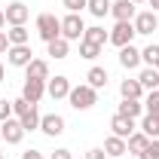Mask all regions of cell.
Listing matches in <instances>:
<instances>
[{"mask_svg":"<svg viewBox=\"0 0 159 159\" xmlns=\"http://www.w3.org/2000/svg\"><path fill=\"white\" fill-rule=\"evenodd\" d=\"M147 3H150V9H153V12H159V0H147Z\"/></svg>","mask_w":159,"mask_h":159,"instance_id":"obj_39","label":"cell"},{"mask_svg":"<svg viewBox=\"0 0 159 159\" xmlns=\"http://www.w3.org/2000/svg\"><path fill=\"white\" fill-rule=\"evenodd\" d=\"M119 64H122L125 70L141 67V49H135L132 43H129V46H122V49H119Z\"/></svg>","mask_w":159,"mask_h":159,"instance_id":"obj_14","label":"cell"},{"mask_svg":"<svg viewBox=\"0 0 159 159\" xmlns=\"http://www.w3.org/2000/svg\"><path fill=\"white\" fill-rule=\"evenodd\" d=\"M3 16H6V25L12 28V25H25L28 16H31V9H28L21 0H16V3H9V6L3 9Z\"/></svg>","mask_w":159,"mask_h":159,"instance_id":"obj_12","label":"cell"},{"mask_svg":"<svg viewBox=\"0 0 159 159\" xmlns=\"http://www.w3.org/2000/svg\"><path fill=\"white\" fill-rule=\"evenodd\" d=\"M83 34H86V25L80 19V12H67L61 19V37L64 40H83Z\"/></svg>","mask_w":159,"mask_h":159,"instance_id":"obj_3","label":"cell"},{"mask_svg":"<svg viewBox=\"0 0 159 159\" xmlns=\"http://www.w3.org/2000/svg\"><path fill=\"white\" fill-rule=\"evenodd\" d=\"M6 37H9V46H25V43L31 40V34H28L25 25H12V28L6 31Z\"/></svg>","mask_w":159,"mask_h":159,"instance_id":"obj_21","label":"cell"},{"mask_svg":"<svg viewBox=\"0 0 159 159\" xmlns=\"http://www.w3.org/2000/svg\"><path fill=\"white\" fill-rule=\"evenodd\" d=\"M119 95H122V98H135V101H141L144 86L138 83V77H135V80H122V83H119Z\"/></svg>","mask_w":159,"mask_h":159,"instance_id":"obj_17","label":"cell"},{"mask_svg":"<svg viewBox=\"0 0 159 159\" xmlns=\"http://www.w3.org/2000/svg\"><path fill=\"white\" fill-rule=\"evenodd\" d=\"M31 107H34V104H28L25 98H16V101H12V116H25Z\"/></svg>","mask_w":159,"mask_h":159,"instance_id":"obj_32","label":"cell"},{"mask_svg":"<svg viewBox=\"0 0 159 159\" xmlns=\"http://www.w3.org/2000/svg\"><path fill=\"white\" fill-rule=\"evenodd\" d=\"M138 159H159V138H150V144L138 153Z\"/></svg>","mask_w":159,"mask_h":159,"instance_id":"obj_31","label":"cell"},{"mask_svg":"<svg viewBox=\"0 0 159 159\" xmlns=\"http://www.w3.org/2000/svg\"><path fill=\"white\" fill-rule=\"evenodd\" d=\"M6 80V67H3V61H0V83Z\"/></svg>","mask_w":159,"mask_h":159,"instance_id":"obj_40","label":"cell"},{"mask_svg":"<svg viewBox=\"0 0 159 159\" xmlns=\"http://www.w3.org/2000/svg\"><path fill=\"white\" fill-rule=\"evenodd\" d=\"M40 132L49 135V138H58L61 132H64V116H58V113H46V116H40Z\"/></svg>","mask_w":159,"mask_h":159,"instance_id":"obj_11","label":"cell"},{"mask_svg":"<svg viewBox=\"0 0 159 159\" xmlns=\"http://www.w3.org/2000/svg\"><path fill=\"white\" fill-rule=\"evenodd\" d=\"M0 159H6V156H0Z\"/></svg>","mask_w":159,"mask_h":159,"instance_id":"obj_45","label":"cell"},{"mask_svg":"<svg viewBox=\"0 0 159 159\" xmlns=\"http://www.w3.org/2000/svg\"><path fill=\"white\" fill-rule=\"evenodd\" d=\"M86 80H89L92 89H104V86H107V70H104V67H89Z\"/></svg>","mask_w":159,"mask_h":159,"instance_id":"obj_23","label":"cell"},{"mask_svg":"<svg viewBox=\"0 0 159 159\" xmlns=\"http://www.w3.org/2000/svg\"><path fill=\"white\" fill-rule=\"evenodd\" d=\"M119 116H129V119H138L141 113H144V101H135V98H122V104H119L116 110Z\"/></svg>","mask_w":159,"mask_h":159,"instance_id":"obj_15","label":"cell"},{"mask_svg":"<svg viewBox=\"0 0 159 159\" xmlns=\"http://www.w3.org/2000/svg\"><path fill=\"white\" fill-rule=\"evenodd\" d=\"M9 116H12V101L0 98V122H3V119H9Z\"/></svg>","mask_w":159,"mask_h":159,"instance_id":"obj_34","label":"cell"},{"mask_svg":"<svg viewBox=\"0 0 159 159\" xmlns=\"http://www.w3.org/2000/svg\"><path fill=\"white\" fill-rule=\"evenodd\" d=\"M135 40V25L132 21H116V28L110 31V40L107 43H113L116 49H122V46H129Z\"/></svg>","mask_w":159,"mask_h":159,"instance_id":"obj_4","label":"cell"},{"mask_svg":"<svg viewBox=\"0 0 159 159\" xmlns=\"http://www.w3.org/2000/svg\"><path fill=\"white\" fill-rule=\"evenodd\" d=\"M46 95L55 98V101L67 98V95H70V80L67 77H49L46 80Z\"/></svg>","mask_w":159,"mask_h":159,"instance_id":"obj_9","label":"cell"},{"mask_svg":"<svg viewBox=\"0 0 159 159\" xmlns=\"http://www.w3.org/2000/svg\"><path fill=\"white\" fill-rule=\"evenodd\" d=\"M0 135H3V141H6V144H21V138H25L21 119H19V116L3 119V122H0Z\"/></svg>","mask_w":159,"mask_h":159,"instance_id":"obj_5","label":"cell"},{"mask_svg":"<svg viewBox=\"0 0 159 159\" xmlns=\"http://www.w3.org/2000/svg\"><path fill=\"white\" fill-rule=\"evenodd\" d=\"M132 25H135V34H153L159 28V19L153 9H147V12H138L135 19H132Z\"/></svg>","mask_w":159,"mask_h":159,"instance_id":"obj_10","label":"cell"},{"mask_svg":"<svg viewBox=\"0 0 159 159\" xmlns=\"http://www.w3.org/2000/svg\"><path fill=\"white\" fill-rule=\"evenodd\" d=\"M141 61H147V64L153 67V64L159 61V43H150V46H144V49H141Z\"/></svg>","mask_w":159,"mask_h":159,"instance_id":"obj_29","label":"cell"},{"mask_svg":"<svg viewBox=\"0 0 159 159\" xmlns=\"http://www.w3.org/2000/svg\"><path fill=\"white\" fill-rule=\"evenodd\" d=\"M141 132H144L147 138H159V116L144 113V119H141Z\"/></svg>","mask_w":159,"mask_h":159,"instance_id":"obj_24","label":"cell"},{"mask_svg":"<svg viewBox=\"0 0 159 159\" xmlns=\"http://www.w3.org/2000/svg\"><path fill=\"white\" fill-rule=\"evenodd\" d=\"M80 55H83V58H98L101 55V46H95V43H89V40H80Z\"/></svg>","mask_w":159,"mask_h":159,"instance_id":"obj_30","label":"cell"},{"mask_svg":"<svg viewBox=\"0 0 159 159\" xmlns=\"http://www.w3.org/2000/svg\"><path fill=\"white\" fill-rule=\"evenodd\" d=\"M153 67H156V70H159V61H156V64H153Z\"/></svg>","mask_w":159,"mask_h":159,"instance_id":"obj_43","label":"cell"},{"mask_svg":"<svg viewBox=\"0 0 159 159\" xmlns=\"http://www.w3.org/2000/svg\"><path fill=\"white\" fill-rule=\"evenodd\" d=\"M83 40H89V43H95V46H104V43L110 40V34H107V31H104L101 25H92V28H86Z\"/></svg>","mask_w":159,"mask_h":159,"instance_id":"obj_22","label":"cell"},{"mask_svg":"<svg viewBox=\"0 0 159 159\" xmlns=\"http://www.w3.org/2000/svg\"><path fill=\"white\" fill-rule=\"evenodd\" d=\"M21 159H43V153H40V150H25Z\"/></svg>","mask_w":159,"mask_h":159,"instance_id":"obj_38","label":"cell"},{"mask_svg":"<svg viewBox=\"0 0 159 159\" xmlns=\"http://www.w3.org/2000/svg\"><path fill=\"white\" fill-rule=\"evenodd\" d=\"M6 61L12 64V67H28L31 61H34V49L25 43V46H9V52H6Z\"/></svg>","mask_w":159,"mask_h":159,"instance_id":"obj_6","label":"cell"},{"mask_svg":"<svg viewBox=\"0 0 159 159\" xmlns=\"http://www.w3.org/2000/svg\"><path fill=\"white\" fill-rule=\"evenodd\" d=\"M3 52H9V37H6V31H0V55Z\"/></svg>","mask_w":159,"mask_h":159,"instance_id":"obj_37","label":"cell"},{"mask_svg":"<svg viewBox=\"0 0 159 159\" xmlns=\"http://www.w3.org/2000/svg\"><path fill=\"white\" fill-rule=\"evenodd\" d=\"M147 144H150V138H147V135H144V132H135V135H132V138L125 141V147H129V153H141V150H144V147H147Z\"/></svg>","mask_w":159,"mask_h":159,"instance_id":"obj_27","label":"cell"},{"mask_svg":"<svg viewBox=\"0 0 159 159\" xmlns=\"http://www.w3.org/2000/svg\"><path fill=\"white\" fill-rule=\"evenodd\" d=\"M0 156H3V147H0Z\"/></svg>","mask_w":159,"mask_h":159,"instance_id":"obj_44","label":"cell"},{"mask_svg":"<svg viewBox=\"0 0 159 159\" xmlns=\"http://www.w3.org/2000/svg\"><path fill=\"white\" fill-rule=\"evenodd\" d=\"M104 153H107V156H113V159H119V156H125V153H129V147H125V141H122V138L110 135V138L104 141Z\"/></svg>","mask_w":159,"mask_h":159,"instance_id":"obj_18","label":"cell"},{"mask_svg":"<svg viewBox=\"0 0 159 159\" xmlns=\"http://www.w3.org/2000/svg\"><path fill=\"white\" fill-rule=\"evenodd\" d=\"M138 83L147 89V92H153V89H159V70L156 67H144L138 74Z\"/></svg>","mask_w":159,"mask_h":159,"instance_id":"obj_19","label":"cell"},{"mask_svg":"<svg viewBox=\"0 0 159 159\" xmlns=\"http://www.w3.org/2000/svg\"><path fill=\"white\" fill-rule=\"evenodd\" d=\"M46 49H49L52 58H67L70 55V40L58 37V40H52V43H46Z\"/></svg>","mask_w":159,"mask_h":159,"instance_id":"obj_20","label":"cell"},{"mask_svg":"<svg viewBox=\"0 0 159 159\" xmlns=\"http://www.w3.org/2000/svg\"><path fill=\"white\" fill-rule=\"evenodd\" d=\"M86 159H107V153H104V147H92L86 153Z\"/></svg>","mask_w":159,"mask_h":159,"instance_id":"obj_35","label":"cell"},{"mask_svg":"<svg viewBox=\"0 0 159 159\" xmlns=\"http://www.w3.org/2000/svg\"><path fill=\"white\" fill-rule=\"evenodd\" d=\"M49 159H74V153H70L67 147H58V150H55V153H52Z\"/></svg>","mask_w":159,"mask_h":159,"instance_id":"obj_36","label":"cell"},{"mask_svg":"<svg viewBox=\"0 0 159 159\" xmlns=\"http://www.w3.org/2000/svg\"><path fill=\"white\" fill-rule=\"evenodd\" d=\"M135 6H138V3H132V0H110V16L116 21H132L138 16Z\"/></svg>","mask_w":159,"mask_h":159,"instance_id":"obj_7","label":"cell"},{"mask_svg":"<svg viewBox=\"0 0 159 159\" xmlns=\"http://www.w3.org/2000/svg\"><path fill=\"white\" fill-rule=\"evenodd\" d=\"M86 9H89L95 19H104V16H110V0H89Z\"/></svg>","mask_w":159,"mask_h":159,"instance_id":"obj_25","label":"cell"},{"mask_svg":"<svg viewBox=\"0 0 159 159\" xmlns=\"http://www.w3.org/2000/svg\"><path fill=\"white\" fill-rule=\"evenodd\" d=\"M46 95V80H25L21 86V98L28 104H40V98Z\"/></svg>","mask_w":159,"mask_h":159,"instance_id":"obj_8","label":"cell"},{"mask_svg":"<svg viewBox=\"0 0 159 159\" xmlns=\"http://www.w3.org/2000/svg\"><path fill=\"white\" fill-rule=\"evenodd\" d=\"M25 70H28V77H25V80H49V61L34 58Z\"/></svg>","mask_w":159,"mask_h":159,"instance_id":"obj_16","label":"cell"},{"mask_svg":"<svg viewBox=\"0 0 159 159\" xmlns=\"http://www.w3.org/2000/svg\"><path fill=\"white\" fill-rule=\"evenodd\" d=\"M19 119H21V129H25V132H34V129H40V113H37V104H34V107H31V110H28L25 116H19Z\"/></svg>","mask_w":159,"mask_h":159,"instance_id":"obj_26","label":"cell"},{"mask_svg":"<svg viewBox=\"0 0 159 159\" xmlns=\"http://www.w3.org/2000/svg\"><path fill=\"white\" fill-rule=\"evenodd\" d=\"M37 34H40V40H46V43L58 40L61 37V19H55L52 12H40L37 16Z\"/></svg>","mask_w":159,"mask_h":159,"instance_id":"obj_2","label":"cell"},{"mask_svg":"<svg viewBox=\"0 0 159 159\" xmlns=\"http://www.w3.org/2000/svg\"><path fill=\"white\" fill-rule=\"evenodd\" d=\"M70 107L74 110H89V107H95L98 104V89H92L89 83H80V86H70Z\"/></svg>","mask_w":159,"mask_h":159,"instance_id":"obj_1","label":"cell"},{"mask_svg":"<svg viewBox=\"0 0 159 159\" xmlns=\"http://www.w3.org/2000/svg\"><path fill=\"white\" fill-rule=\"evenodd\" d=\"M61 3H64V9H67V12H83L89 0H61Z\"/></svg>","mask_w":159,"mask_h":159,"instance_id":"obj_33","label":"cell"},{"mask_svg":"<svg viewBox=\"0 0 159 159\" xmlns=\"http://www.w3.org/2000/svg\"><path fill=\"white\" fill-rule=\"evenodd\" d=\"M132 3H147V0H132Z\"/></svg>","mask_w":159,"mask_h":159,"instance_id":"obj_42","label":"cell"},{"mask_svg":"<svg viewBox=\"0 0 159 159\" xmlns=\"http://www.w3.org/2000/svg\"><path fill=\"white\" fill-rule=\"evenodd\" d=\"M110 129H113V135H116V138H122V141H129L132 135H135V132H138V129H135V119L119 116V113L110 119Z\"/></svg>","mask_w":159,"mask_h":159,"instance_id":"obj_13","label":"cell"},{"mask_svg":"<svg viewBox=\"0 0 159 159\" xmlns=\"http://www.w3.org/2000/svg\"><path fill=\"white\" fill-rule=\"evenodd\" d=\"M144 110H147L150 116H159V89L147 92V98H144Z\"/></svg>","mask_w":159,"mask_h":159,"instance_id":"obj_28","label":"cell"},{"mask_svg":"<svg viewBox=\"0 0 159 159\" xmlns=\"http://www.w3.org/2000/svg\"><path fill=\"white\" fill-rule=\"evenodd\" d=\"M0 28H6V16H3V9H0Z\"/></svg>","mask_w":159,"mask_h":159,"instance_id":"obj_41","label":"cell"}]
</instances>
